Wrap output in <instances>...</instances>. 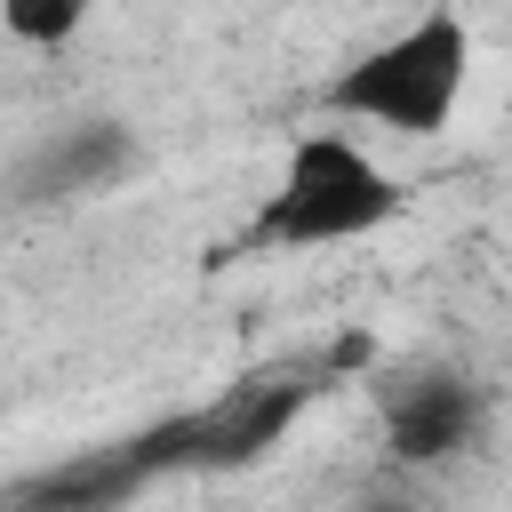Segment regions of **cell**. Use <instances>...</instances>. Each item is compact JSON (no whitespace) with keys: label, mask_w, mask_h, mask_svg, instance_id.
I'll list each match as a JSON object with an SVG mask.
<instances>
[{"label":"cell","mask_w":512,"mask_h":512,"mask_svg":"<svg viewBox=\"0 0 512 512\" xmlns=\"http://www.w3.org/2000/svg\"><path fill=\"white\" fill-rule=\"evenodd\" d=\"M400 208H408V184L352 128H304L280 152V176L248 216V248H280V256L352 248V240L384 232Z\"/></svg>","instance_id":"6da1fadb"},{"label":"cell","mask_w":512,"mask_h":512,"mask_svg":"<svg viewBox=\"0 0 512 512\" xmlns=\"http://www.w3.org/2000/svg\"><path fill=\"white\" fill-rule=\"evenodd\" d=\"M464 88H472V24L456 8H424L392 40L360 48L320 88V112L424 144V136H448V120L464 112Z\"/></svg>","instance_id":"7a4b0ae2"},{"label":"cell","mask_w":512,"mask_h":512,"mask_svg":"<svg viewBox=\"0 0 512 512\" xmlns=\"http://www.w3.org/2000/svg\"><path fill=\"white\" fill-rule=\"evenodd\" d=\"M376 416H384V456L400 472H440L480 440L488 392L464 368H400L392 384H376Z\"/></svg>","instance_id":"3957f363"},{"label":"cell","mask_w":512,"mask_h":512,"mask_svg":"<svg viewBox=\"0 0 512 512\" xmlns=\"http://www.w3.org/2000/svg\"><path fill=\"white\" fill-rule=\"evenodd\" d=\"M128 168H136V136L120 120H72V128H48L16 160V192L24 200H96Z\"/></svg>","instance_id":"277c9868"},{"label":"cell","mask_w":512,"mask_h":512,"mask_svg":"<svg viewBox=\"0 0 512 512\" xmlns=\"http://www.w3.org/2000/svg\"><path fill=\"white\" fill-rule=\"evenodd\" d=\"M96 0H0V32L16 48H72L88 32Z\"/></svg>","instance_id":"5b68a950"}]
</instances>
